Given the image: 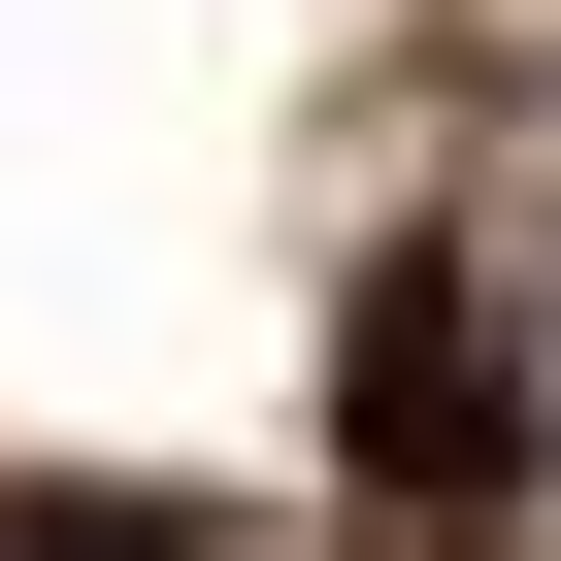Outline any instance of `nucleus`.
<instances>
[{
  "mask_svg": "<svg viewBox=\"0 0 561 561\" xmlns=\"http://www.w3.org/2000/svg\"><path fill=\"white\" fill-rule=\"evenodd\" d=\"M331 430H364V495H495V430H528V397H495V331L430 298V264H397L364 364H331Z\"/></svg>",
  "mask_w": 561,
  "mask_h": 561,
  "instance_id": "f257e3e1",
  "label": "nucleus"
}]
</instances>
